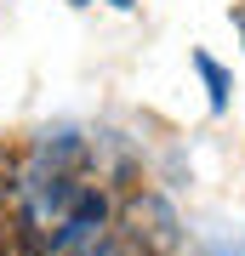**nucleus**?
<instances>
[{"instance_id": "f257e3e1", "label": "nucleus", "mask_w": 245, "mask_h": 256, "mask_svg": "<svg viewBox=\"0 0 245 256\" xmlns=\"http://www.w3.org/2000/svg\"><path fill=\"white\" fill-rule=\"evenodd\" d=\"M103 216H109V205H103V194H97V188H80V200L69 205L63 228L52 234V250H69V245H80V239H91V234L103 228Z\"/></svg>"}, {"instance_id": "f03ea898", "label": "nucleus", "mask_w": 245, "mask_h": 256, "mask_svg": "<svg viewBox=\"0 0 245 256\" xmlns=\"http://www.w3.org/2000/svg\"><path fill=\"white\" fill-rule=\"evenodd\" d=\"M194 68H200V80H205V92H211V108H228V74L217 68V63H211V57L205 52H194Z\"/></svg>"}, {"instance_id": "7ed1b4c3", "label": "nucleus", "mask_w": 245, "mask_h": 256, "mask_svg": "<svg viewBox=\"0 0 245 256\" xmlns=\"http://www.w3.org/2000/svg\"><path fill=\"white\" fill-rule=\"evenodd\" d=\"M109 6H120V12H131V6H137V0H109Z\"/></svg>"}, {"instance_id": "20e7f679", "label": "nucleus", "mask_w": 245, "mask_h": 256, "mask_svg": "<svg viewBox=\"0 0 245 256\" xmlns=\"http://www.w3.org/2000/svg\"><path fill=\"white\" fill-rule=\"evenodd\" d=\"M143 256H154V250H143Z\"/></svg>"}]
</instances>
